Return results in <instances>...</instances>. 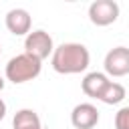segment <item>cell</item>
Returning a JSON list of instances; mask_svg holds the SVG:
<instances>
[{"instance_id":"obj_1","label":"cell","mask_w":129,"mask_h":129,"mask_svg":"<svg viewBox=\"0 0 129 129\" xmlns=\"http://www.w3.org/2000/svg\"><path fill=\"white\" fill-rule=\"evenodd\" d=\"M91 62L89 48L81 42H62L52 50L50 64L58 75H77L87 71Z\"/></svg>"},{"instance_id":"obj_2","label":"cell","mask_w":129,"mask_h":129,"mask_svg":"<svg viewBox=\"0 0 129 129\" xmlns=\"http://www.w3.org/2000/svg\"><path fill=\"white\" fill-rule=\"evenodd\" d=\"M40 71H42V62L38 58L30 56V54L22 52V54H16V56H12L8 60V64L4 69V75H6V79L10 83L22 85L26 81L36 79L40 75Z\"/></svg>"},{"instance_id":"obj_3","label":"cell","mask_w":129,"mask_h":129,"mask_svg":"<svg viewBox=\"0 0 129 129\" xmlns=\"http://www.w3.org/2000/svg\"><path fill=\"white\" fill-rule=\"evenodd\" d=\"M52 50H54L52 36L46 30H32L26 34V38H24V52L26 54H30L42 62L44 58H48V54L52 56Z\"/></svg>"},{"instance_id":"obj_4","label":"cell","mask_w":129,"mask_h":129,"mask_svg":"<svg viewBox=\"0 0 129 129\" xmlns=\"http://www.w3.org/2000/svg\"><path fill=\"white\" fill-rule=\"evenodd\" d=\"M119 18V4L115 0H95L89 6V20L95 26H109Z\"/></svg>"},{"instance_id":"obj_5","label":"cell","mask_w":129,"mask_h":129,"mask_svg":"<svg viewBox=\"0 0 129 129\" xmlns=\"http://www.w3.org/2000/svg\"><path fill=\"white\" fill-rule=\"evenodd\" d=\"M105 75L109 77H125L129 75V48L115 46L105 54Z\"/></svg>"},{"instance_id":"obj_6","label":"cell","mask_w":129,"mask_h":129,"mask_svg":"<svg viewBox=\"0 0 129 129\" xmlns=\"http://www.w3.org/2000/svg\"><path fill=\"white\" fill-rule=\"evenodd\" d=\"M71 123L75 129H93L99 123V111L91 103H79L75 105L71 113Z\"/></svg>"},{"instance_id":"obj_7","label":"cell","mask_w":129,"mask_h":129,"mask_svg":"<svg viewBox=\"0 0 129 129\" xmlns=\"http://www.w3.org/2000/svg\"><path fill=\"white\" fill-rule=\"evenodd\" d=\"M4 22H6V28H8L14 36H24V34H28V32H30V26H32V18H30V14H28L24 8H12V10H8Z\"/></svg>"},{"instance_id":"obj_8","label":"cell","mask_w":129,"mask_h":129,"mask_svg":"<svg viewBox=\"0 0 129 129\" xmlns=\"http://www.w3.org/2000/svg\"><path fill=\"white\" fill-rule=\"evenodd\" d=\"M109 85V77L105 73H99V71H93V73H87L85 79L81 81V89L87 97L91 99H99L103 89Z\"/></svg>"},{"instance_id":"obj_9","label":"cell","mask_w":129,"mask_h":129,"mask_svg":"<svg viewBox=\"0 0 129 129\" xmlns=\"http://www.w3.org/2000/svg\"><path fill=\"white\" fill-rule=\"evenodd\" d=\"M12 127L14 129H42V123H40V117L36 115V111L20 109V111H16V115L12 119Z\"/></svg>"},{"instance_id":"obj_10","label":"cell","mask_w":129,"mask_h":129,"mask_svg":"<svg viewBox=\"0 0 129 129\" xmlns=\"http://www.w3.org/2000/svg\"><path fill=\"white\" fill-rule=\"evenodd\" d=\"M123 99H125V87L115 81H109V85L103 89V93L99 97V101H103L105 105H119Z\"/></svg>"},{"instance_id":"obj_11","label":"cell","mask_w":129,"mask_h":129,"mask_svg":"<svg viewBox=\"0 0 129 129\" xmlns=\"http://www.w3.org/2000/svg\"><path fill=\"white\" fill-rule=\"evenodd\" d=\"M115 129H129V107H121L115 113Z\"/></svg>"},{"instance_id":"obj_12","label":"cell","mask_w":129,"mask_h":129,"mask_svg":"<svg viewBox=\"0 0 129 129\" xmlns=\"http://www.w3.org/2000/svg\"><path fill=\"white\" fill-rule=\"evenodd\" d=\"M4 117H6V103L0 99V121H2Z\"/></svg>"},{"instance_id":"obj_13","label":"cell","mask_w":129,"mask_h":129,"mask_svg":"<svg viewBox=\"0 0 129 129\" xmlns=\"http://www.w3.org/2000/svg\"><path fill=\"white\" fill-rule=\"evenodd\" d=\"M4 85H6V81H4V77H2V75H0V91H2V89H4Z\"/></svg>"},{"instance_id":"obj_14","label":"cell","mask_w":129,"mask_h":129,"mask_svg":"<svg viewBox=\"0 0 129 129\" xmlns=\"http://www.w3.org/2000/svg\"><path fill=\"white\" fill-rule=\"evenodd\" d=\"M0 54H2V46H0Z\"/></svg>"}]
</instances>
